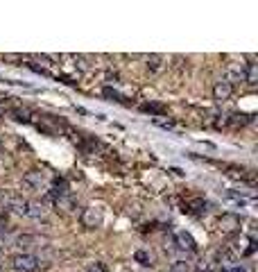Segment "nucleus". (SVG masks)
<instances>
[{"label": "nucleus", "mask_w": 258, "mask_h": 272, "mask_svg": "<svg viewBox=\"0 0 258 272\" xmlns=\"http://www.w3.org/2000/svg\"><path fill=\"white\" fill-rule=\"evenodd\" d=\"M39 266H41V261L36 259V256H32V254L12 256V268L16 272H34V270H39Z\"/></svg>", "instance_id": "1"}, {"label": "nucleus", "mask_w": 258, "mask_h": 272, "mask_svg": "<svg viewBox=\"0 0 258 272\" xmlns=\"http://www.w3.org/2000/svg\"><path fill=\"white\" fill-rule=\"evenodd\" d=\"M217 227H220L224 234L238 231L240 229V216H235V213H222V216L217 218Z\"/></svg>", "instance_id": "2"}, {"label": "nucleus", "mask_w": 258, "mask_h": 272, "mask_svg": "<svg viewBox=\"0 0 258 272\" xmlns=\"http://www.w3.org/2000/svg\"><path fill=\"white\" fill-rule=\"evenodd\" d=\"M82 225L86 227V229H98V227L102 225V213L98 211L95 207H88L82 211Z\"/></svg>", "instance_id": "3"}, {"label": "nucleus", "mask_w": 258, "mask_h": 272, "mask_svg": "<svg viewBox=\"0 0 258 272\" xmlns=\"http://www.w3.org/2000/svg\"><path fill=\"white\" fill-rule=\"evenodd\" d=\"M2 202H5L7 209H12V211L18 213V216H27L29 202L23 200V197H18V195H5V197H2Z\"/></svg>", "instance_id": "4"}, {"label": "nucleus", "mask_w": 258, "mask_h": 272, "mask_svg": "<svg viewBox=\"0 0 258 272\" xmlns=\"http://www.w3.org/2000/svg\"><path fill=\"white\" fill-rule=\"evenodd\" d=\"M231 93H233V84L227 82V80H220V82H215V86H213V100L215 102L229 100Z\"/></svg>", "instance_id": "5"}, {"label": "nucleus", "mask_w": 258, "mask_h": 272, "mask_svg": "<svg viewBox=\"0 0 258 272\" xmlns=\"http://www.w3.org/2000/svg\"><path fill=\"white\" fill-rule=\"evenodd\" d=\"M175 243L179 249H188V252H197V243L188 231H175Z\"/></svg>", "instance_id": "6"}, {"label": "nucleus", "mask_w": 258, "mask_h": 272, "mask_svg": "<svg viewBox=\"0 0 258 272\" xmlns=\"http://www.w3.org/2000/svg\"><path fill=\"white\" fill-rule=\"evenodd\" d=\"M43 182H46V177H43L41 170H29V172H25V177H23V186H27L32 190H39L43 186Z\"/></svg>", "instance_id": "7"}, {"label": "nucleus", "mask_w": 258, "mask_h": 272, "mask_svg": "<svg viewBox=\"0 0 258 272\" xmlns=\"http://www.w3.org/2000/svg\"><path fill=\"white\" fill-rule=\"evenodd\" d=\"M9 118H14L16 123H29L32 120V111L27 107H14V109H9Z\"/></svg>", "instance_id": "8"}, {"label": "nucleus", "mask_w": 258, "mask_h": 272, "mask_svg": "<svg viewBox=\"0 0 258 272\" xmlns=\"http://www.w3.org/2000/svg\"><path fill=\"white\" fill-rule=\"evenodd\" d=\"M183 211L188 213H195V216H200V213H206V202L202 197H195V200H188L186 202V209Z\"/></svg>", "instance_id": "9"}, {"label": "nucleus", "mask_w": 258, "mask_h": 272, "mask_svg": "<svg viewBox=\"0 0 258 272\" xmlns=\"http://www.w3.org/2000/svg\"><path fill=\"white\" fill-rule=\"evenodd\" d=\"M245 82L247 84H258V64L256 61H249V64H245Z\"/></svg>", "instance_id": "10"}, {"label": "nucleus", "mask_w": 258, "mask_h": 272, "mask_svg": "<svg viewBox=\"0 0 258 272\" xmlns=\"http://www.w3.org/2000/svg\"><path fill=\"white\" fill-rule=\"evenodd\" d=\"M141 111L154 113V116H163V113H165V105H161V102H145V105H141Z\"/></svg>", "instance_id": "11"}, {"label": "nucleus", "mask_w": 258, "mask_h": 272, "mask_svg": "<svg viewBox=\"0 0 258 272\" xmlns=\"http://www.w3.org/2000/svg\"><path fill=\"white\" fill-rule=\"evenodd\" d=\"M102 95H104V98H109L111 102H120V105H129V100H127V98H125L123 93H118V91H113L111 86H104Z\"/></svg>", "instance_id": "12"}, {"label": "nucleus", "mask_w": 258, "mask_h": 272, "mask_svg": "<svg viewBox=\"0 0 258 272\" xmlns=\"http://www.w3.org/2000/svg\"><path fill=\"white\" fill-rule=\"evenodd\" d=\"M27 216H29V218H34V220L43 218V216H46V207H43V204H39V202H29Z\"/></svg>", "instance_id": "13"}, {"label": "nucleus", "mask_w": 258, "mask_h": 272, "mask_svg": "<svg viewBox=\"0 0 258 272\" xmlns=\"http://www.w3.org/2000/svg\"><path fill=\"white\" fill-rule=\"evenodd\" d=\"M227 73H229V80L227 82H231V80H245V66H229L227 68Z\"/></svg>", "instance_id": "14"}, {"label": "nucleus", "mask_w": 258, "mask_h": 272, "mask_svg": "<svg viewBox=\"0 0 258 272\" xmlns=\"http://www.w3.org/2000/svg\"><path fill=\"white\" fill-rule=\"evenodd\" d=\"M32 243H39V238H36V236H29V234H23V236L16 238V245L21 249H23V247H34Z\"/></svg>", "instance_id": "15"}, {"label": "nucleus", "mask_w": 258, "mask_h": 272, "mask_svg": "<svg viewBox=\"0 0 258 272\" xmlns=\"http://www.w3.org/2000/svg\"><path fill=\"white\" fill-rule=\"evenodd\" d=\"M134 259L138 261L141 266H152V256L147 254V252H143V249H138V252H136V254H134Z\"/></svg>", "instance_id": "16"}, {"label": "nucleus", "mask_w": 258, "mask_h": 272, "mask_svg": "<svg viewBox=\"0 0 258 272\" xmlns=\"http://www.w3.org/2000/svg\"><path fill=\"white\" fill-rule=\"evenodd\" d=\"M9 229H12V225H9V220H7V216L2 213V216H0V238H5L7 234H9Z\"/></svg>", "instance_id": "17"}, {"label": "nucleus", "mask_w": 258, "mask_h": 272, "mask_svg": "<svg viewBox=\"0 0 258 272\" xmlns=\"http://www.w3.org/2000/svg\"><path fill=\"white\" fill-rule=\"evenodd\" d=\"M249 120H252V116H247V113H235V116H231L229 123L231 125H247Z\"/></svg>", "instance_id": "18"}, {"label": "nucleus", "mask_w": 258, "mask_h": 272, "mask_svg": "<svg viewBox=\"0 0 258 272\" xmlns=\"http://www.w3.org/2000/svg\"><path fill=\"white\" fill-rule=\"evenodd\" d=\"M170 272H190V266H188L186 261H175L170 266Z\"/></svg>", "instance_id": "19"}, {"label": "nucleus", "mask_w": 258, "mask_h": 272, "mask_svg": "<svg viewBox=\"0 0 258 272\" xmlns=\"http://www.w3.org/2000/svg\"><path fill=\"white\" fill-rule=\"evenodd\" d=\"M147 61H150L147 66H150L152 71H158V68H161V57H158V54H152V57H150Z\"/></svg>", "instance_id": "20"}, {"label": "nucleus", "mask_w": 258, "mask_h": 272, "mask_svg": "<svg viewBox=\"0 0 258 272\" xmlns=\"http://www.w3.org/2000/svg\"><path fill=\"white\" fill-rule=\"evenodd\" d=\"M86 272H106V266H104V263H98V261H95V263H91V266L86 268Z\"/></svg>", "instance_id": "21"}, {"label": "nucleus", "mask_w": 258, "mask_h": 272, "mask_svg": "<svg viewBox=\"0 0 258 272\" xmlns=\"http://www.w3.org/2000/svg\"><path fill=\"white\" fill-rule=\"evenodd\" d=\"M154 125L165 127V130H172V127H175V123H172V120H165V118H154Z\"/></svg>", "instance_id": "22"}, {"label": "nucleus", "mask_w": 258, "mask_h": 272, "mask_svg": "<svg viewBox=\"0 0 258 272\" xmlns=\"http://www.w3.org/2000/svg\"><path fill=\"white\" fill-rule=\"evenodd\" d=\"M238 272H254V266L252 263H240V266H235Z\"/></svg>", "instance_id": "23"}, {"label": "nucleus", "mask_w": 258, "mask_h": 272, "mask_svg": "<svg viewBox=\"0 0 258 272\" xmlns=\"http://www.w3.org/2000/svg\"><path fill=\"white\" fill-rule=\"evenodd\" d=\"M215 272H238V270H235V266H220Z\"/></svg>", "instance_id": "24"}]
</instances>
